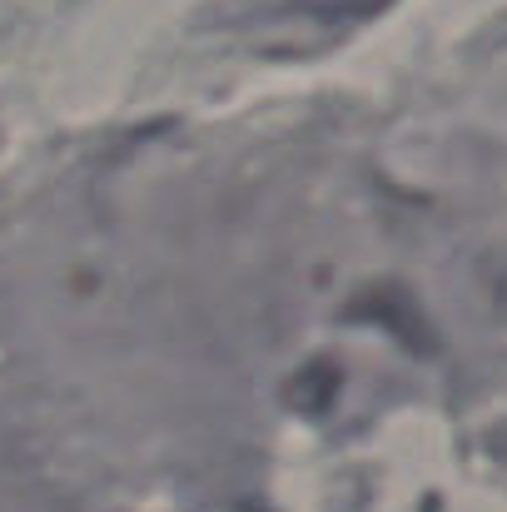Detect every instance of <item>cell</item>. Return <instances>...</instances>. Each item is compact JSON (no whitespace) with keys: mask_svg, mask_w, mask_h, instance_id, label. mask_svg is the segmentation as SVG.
Here are the masks:
<instances>
[{"mask_svg":"<svg viewBox=\"0 0 507 512\" xmlns=\"http://www.w3.org/2000/svg\"><path fill=\"white\" fill-rule=\"evenodd\" d=\"M294 5H304V10H314V15H324V20H353V15L383 10L388 0H294Z\"/></svg>","mask_w":507,"mask_h":512,"instance_id":"cell-1","label":"cell"}]
</instances>
